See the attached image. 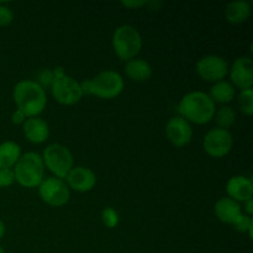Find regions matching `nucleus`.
I'll return each instance as SVG.
<instances>
[{"mask_svg": "<svg viewBox=\"0 0 253 253\" xmlns=\"http://www.w3.org/2000/svg\"><path fill=\"white\" fill-rule=\"evenodd\" d=\"M216 111L214 101L204 91H190L180 99L178 104L179 116L195 125H207L214 119Z\"/></svg>", "mask_w": 253, "mask_h": 253, "instance_id": "f257e3e1", "label": "nucleus"}, {"mask_svg": "<svg viewBox=\"0 0 253 253\" xmlns=\"http://www.w3.org/2000/svg\"><path fill=\"white\" fill-rule=\"evenodd\" d=\"M12 99L17 110L22 111L26 118H36L43 113L47 105L46 90L30 79L17 82L12 90Z\"/></svg>", "mask_w": 253, "mask_h": 253, "instance_id": "f03ea898", "label": "nucleus"}, {"mask_svg": "<svg viewBox=\"0 0 253 253\" xmlns=\"http://www.w3.org/2000/svg\"><path fill=\"white\" fill-rule=\"evenodd\" d=\"M84 95H95L100 99L110 100L120 95L125 88L123 76L115 71H103L94 78L81 82Z\"/></svg>", "mask_w": 253, "mask_h": 253, "instance_id": "7ed1b4c3", "label": "nucleus"}, {"mask_svg": "<svg viewBox=\"0 0 253 253\" xmlns=\"http://www.w3.org/2000/svg\"><path fill=\"white\" fill-rule=\"evenodd\" d=\"M15 175V182L21 187L39 188L44 179V165L41 155L36 152H26L21 155L16 165L12 168Z\"/></svg>", "mask_w": 253, "mask_h": 253, "instance_id": "20e7f679", "label": "nucleus"}, {"mask_svg": "<svg viewBox=\"0 0 253 253\" xmlns=\"http://www.w3.org/2000/svg\"><path fill=\"white\" fill-rule=\"evenodd\" d=\"M113 48L119 59L128 62L137 58L142 48V37L132 25H121L114 31Z\"/></svg>", "mask_w": 253, "mask_h": 253, "instance_id": "39448f33", "label": "nucleus"}, {"mask_svg": "<svg viewBox=\"0 0 253 253\" xmlns=\"http://www.w3.org/2000/svg\"><path fill=\"white\" fill-rule=\"evenodd\" d=\"M41 157L44 168L59 179H66L67 174L74 167L73 155L67 146L61 143H52L47 146Z\"/></svg>", "mask_w": 253, "mask_h": 253, "instance_id": "423d86ee", "label": "nucleus"}, {"mask_svg": "<svg viewBox=\"0 0 253 253\" xmlns=\"http://www.w3.org/2000/svg\"><path fill=\"white\" fill-rule=\"evenodd\" d=\"M49 89H51L54 100L64 106L76 105L84 96L81 82H78L68 74H64L59 78H54Z\"/></svg>", "mask_w": 253, "mask_h": 253, "instance_id": "0eeeda50", "label": "nucleus"}, {"mask_svg": "<svg viewBox=\"0 0 253 253\" xmlns=\"http://www.w3.org/2000/svg\"><path fill=\"white\" fill-rule=\"evenodd\" d=\"M39 194L42 202L53 208H61L69 202L71 190L64 179L56 177L44 178L39 185Z\"/></svg>", "mask_w": 253, "mask_h": 253, "instance_id": "6e6552de", "label": "nucleus"}, {"mask_svg": "<svg viewBox=\"0 0 253 253\" xmlns=\"http://www.w3.org/2000/svg\"><path fill=\"white\" fill-rule=\"evenodd\" d=\"M234 147V137L229 130L215 127L211 128L203 140L205 153L212 158H224Z\"/></svg>", "mask_w": 253, "mask_h": 253, "instance_id": "1a4fd4ad", "label": "nucleus"}, {"mask_svg": "<svg viewBox=\"0 0 253 253\" xmlns=\"http://www.w3.org/2000/svg\"><path fill=\"white\" fill-rule=\"evenodd\" d=\"M195 71L203 81L217 83L224 81L225 77L229 74V63L222 57L216 54H208L197 62Z\"/></svg>", "mask_w": 253, "mask_h": 253, "instance_id": "9d476101", "label": "nucleus"}, {"mask_svg": "<svg viewBox=\"0 0 253 253\" xmlns=\"http://www.w3.org/2000/svg\"><path fill=\"white\" fill-rule=\"evenodd\" d=\"M166 137L174 147L182 148L189 145L193 138L192 124L182 116H173L166 125Z\"/></svg>", "mask_w": 253, "mask_h": 253, "instance_id": "9b49d317", "label": "nucleus"}, {"mask_svg": "<svg viewBox=\"0 0 253 253\" xmlns=\"http://www.w3.org/2000/svg\"><path fill=\"white\" fill-rule=\"evenodd\" d=\"M230 83L235 89L246 90L253 86V61L251 57H239L229 68Z\"/></svg>", "mask_w": 253, "mask_h": 253, "instance_id": "f8f14e48", "label": "nucleus"}, {"mask_svg": "<svg viewBox=\"0 0 253 253\" xmlns=\"http://www.w3.org/2000/svg\"><path fill=\"white\" fill-rule=\"evenodd\" d=\"M66 184L68 185L69 190H74L78 193H88L94 189L96 184V175L90 168L73 167L71 172L67 174L64 179Z\"/></svg>", "mask_w": 253, "mask_h": 253, "instance_id": "ddd939ff", "label": "nucleus"}, {"mask_svg": "<svg viewBox=\"0 0 253 253\" xmlns=\"http://www.w3.org/2000/svg\"><path fill=\"white\" fill-rule=\"evenodd\" d=\"M227 197L237 203H246L253 197V183L244 175H234L226 184Z\"/></svg>", "mask_w": 253, "mask_h": 253, "instance_id": "4468645a", "label": "nucleus"}, {"mask_svg": "<svg viewBox=\"0 0 253 253\" xmlns=\"http://www.w3.org/2000/svg\"><path fill=\"white\" fill-rule=\"evenodd\" d=\"M22 133L29 142L35 143V145H41L48 140V124L39 116L27 118L26 121L22 124Z\"/></svg>", "mask_w": 253, "mask_h": 253, "instance_id": "2eb2a0df", "label": "nucleus"}, {"mask_svg": "<svg viewBox=\"0 0 253 253\" xmlns=\"http://www.w3.org/2000/svg\"><path fill=\"white\" fill-rule=\"evenodd\" d=\"M214 214L219 221L232 225L242 214V208L240 203L235 202L229 197H224L215 203Z\"/></svg>", "mask_w": 253, "mask_h": 253, "instance_id": "dca6fc26", "label": "nucleus"}, {"mask_svg": "<svg viewBox=\"0 0 253 253\" xmlns=\"http://www.w3.org/2000/svg\"><path fill=\"white\" fill-rule=\"evenodd\" d=\"M252 12L251 2L246 0H236V1L229 2L225 9V17L227 21L232 25L244 24L250 19Z\"/></svg>", "mask_w": 253, "mask_h": 253, "instance_id": "f3484780", "label": "nucleus"}, {"mask_svg": "<svg viewBox=\"0 0 253 253\" xmlns=\"http://www.w3.org/2000/svg\"><path fill=\"white\" fill-rule=\"evenodd\" d=\"M125 73L131 81L136 83H143L152 77V67L146 59L133 58L126 62Z\"/></svg>", "mask_w": 253, "mask_h": 253, "instance_id": "a211bd4d", "label": "nucleus"}, {"mask_svg": "<svg viewBox=\"0 0 253 253\" xmlns=\"http://www.w3.org/2000/svg\"><path fill=\"white\" fill-rule=\"evenodd\" d=\"M208 95L214 101V104L217 103L221 105H226L234 100L235 95H236V89L230 82L220 81L212 84Z\"/></svg>", "mask_w": 253, "mask_h": 253, "instance_id": "6ab92c4d", "label": "nucleus"}, {"mask_svg": "<svg viewBox=\"0 0 253 253\" xmlns=\"http://www.w3.org/2000/svg\"><path fill=\"white\" fill-rule=\"evenodd\" d=\"M21 147L14 141L0 143V168H14L21 157Z\"/></svg>", "mask_w": 253, "mask_h": 253, "instance_id": "aec40b11", "label": "nucleus"}, {"mask_svg": "<svg viewBox=\"0 0 253 253\" xmlns=\"http://www.w3.org/2000/svg\"><path fill=\"white\" fill-rule=\"evenodd\" d=\"M212 120H215V123H216L219 128L229 130L234 125L235 121H236V111L231 106L222 105L221 108L216 109Z\"/></svg>", "mask_w": 253, "mask_h": 253, "instance_id": "412c9836", "label": "nucleus"}, {"mask_svg": "<svg viewBox=\"0 0 253 253\" xmlns=\"http://www.w3.org/2000/svg\"><path fill=\"white\" fill-rule=\"evenodd\" d=\"M237 106L240 111L246 116H252L253 114V90L246 89V90L240 91L237 96Z\"/></svg>", "mask_w": 253, "mask_h": 253, "instance_id": "4be33fe9", "label": "nucleus"}, {"mask_svg": "<svg viewBox=\"0 0 253 253\" xmlns=\"http://www.w3.org/2000/svg\"><path fill=\"white\" fill-rule=\"evenodd\" d=\"M101 222L106 229H115L120 222V217H119L118 211L114 208L106 207L101 211Z\"/></svg>", "mask_w": 253, "mask_h": 253, "instance_id": "5701e85b", "label": "nucleus"}, {"mask_svg": "<svg viewBox=\"0 0 253 253\" xmlns=\"http://www.w3.org/2000/svg\"><path fill=\"white\" fill-rule=\"evenodd\" d=\"M232 226H234V229L236 230V231L239 232H242V234H249L250 239L252 240V230H253V219L252 217L247 216L246 214H244L242 212L241 215L239 216V219L236 220V221L232 224Z\"/></svg>", "mask_w": 253, "mask_h": 253, "instance_id": "b1692460", "label": "nucleus"}, {"mask_svg": "<svg viewBox=\"0 0 253 253\" xmlns=\"http://www.w3.org/2000/svg\"><path fill=\"white\" fill-rule=\"evenodd\" d=\"M53 81H54L53 72H52V69L46 68L39 72V74H37V81L35 82H36L42 89H46V88H51Z\"/></svg>", "mask_w": 253, "mask_h": 253, "instance_id": "393cba45", "label": "nucleus"}, {"mask_svg": "<svg viewBox=\"0 0 253 253\" xmlns=\"http://www.w3.org/2000/svg\"><path fill=\"white\" fill-rule=\"evenodd\" d=\"M14 21V11L6 4H0V27L9 26Z\"/></svg>", "mask_w": 253, "mask_h": 253, "instance_id": "a878e982", "label": "nucleus"}, {"mask_svg": "<svg viewBox=\"0 0 253 253\" xmlns=\"http://www.w3.org/2000/svg\"><path fill=\"white\" fill-rule=\"evenodd\" d=\"M15 183L12 168H0V188L11 187Z\"/></svg>", "mask_w": 253, "mask_h": 253, "instance_id": "bb28decb", "label": "nucleus"}, {"mask_svg": "<svg viewBox=\"0 0 253 253\" xmlns=\"http://www.w3.org/2000/svg\"><path fill=\"white\" fill-rule=\"evenodd\" d=\"M26 119H27L26 115H25L22 111L17 110L16 109V110H15L11 115V123L14 124V125H22V124L26 121Z\"/></svg>", "mask_w": 253, "mask_h": 253, "instance_id": "cd10ccee", "label": "nucleus"}, {"mask_svg": "<svg viewBox=\"0 0 253 253\" xmlns=\"http://www.w3.org/2000/svg\"><path fill=\"white\" fill-rule=\"evenodd\" d=\"M147 1H123L121 5L125 7H130V9H138L141 6H145Z\"/></svg>", "mask_w": 253, "mask_h": 253, "instance_id": "c85d7f7f", "label": "nucleus"}, {"mask_svg": "<svg viewBox=\"0 0 253 253\" xmlns=\"http://www.w3.org/2000/svg\"><path fill=\"white\" fill-rule=\"evenodd\" d=\"M245 204V211H246V215L247 216L252 217L253 215V199L249 200V202L244 203Z\"/></svg>", "mask_w": 253, "mask_h": 253, "instance_id": "c756f323", "label": "nucleus"}, {"mask_svg": "<svg viewBox=\"0 0 253 253\" xmlns=\"http://www.w3.org/2000/svg\"><path fill=\"white\" fill-rule=\"evenodd\" d=\"M52 72H53L54 78H59V77H62V76H64V74H66V72H64V68H63V67H61V66L53 68V69H52Z\"/></svg>", "mask_w": 253, "mask_h": 253, "instance_id": "7c9ffc66", "label": "nucleus"}, {"mask_svg": "<svg viewBox=\"0 0 253 253\" xmlns=\"http://www.w3.org/2000/svg\"><path fill=\"white\" fill-rule=\"evenodd\" d=\"M5 232H6V226H5L2 220H0V240L5 236Z\"/></svg>", "mask_w": 253, "mask_h": 253, "instance_id": "2f4dec72", "label": "nucleus"}, {"mask_svg": "<svg viewBox=\"0 0 253 253\" xmlns=\"http://www.w3.org/2000/svg\"><path fill=\"white\" fill-rule=\"evenodd\" d=\"M0 253H5L4 249H2V246H1V245H0Z\"/></svg>", "mask_w": 253, "mask_h": 253, "instance_id": "473e14b6", "label": "nucleus"}]
</instances>
